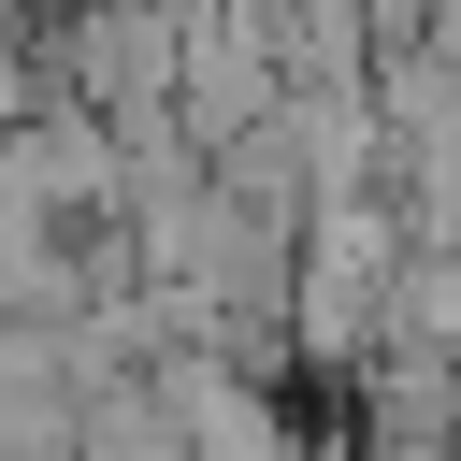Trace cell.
I'll list each match as a JSON object with an SVG mask.
<instances>
[{
  "label": "cell",
  "instance_id": "cell-2",
  "mask_svg": "<svg viewBox=\"0 0 461 461\" xmlns=\"http://www.w3.org/2000/svg\"><path fill=\"white\" fill-rule=\"evenodd\" d=\"M72 461H187V418L158 403V375H130V389H101V403H86Z\"/></svg>",
  "mask_w": 461,
  "mask_h": 461
},
{
  "label": "cell",
  "instance_id": "cell-1",
  "mask_svg": "<svg viewBox=\"0 0 461 461\" xmlns=\"http://www.w3.org/2000/svg\"><path fill=\"white\" fill-rule=\"evenodd\" d=\"M72 432H86L72 331H0V461H72Z\"/></svg>",
  "mask_w": 461,
  "mask_h": 461
}]
</instances>
